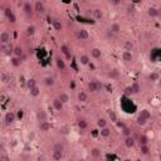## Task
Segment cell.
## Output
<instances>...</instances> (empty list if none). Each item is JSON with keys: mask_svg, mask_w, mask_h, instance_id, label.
Masks as SVG:
<instances>
[{"mask_svg": "<svg viewBox=\"0 0 161 161\" xmlns=\"http://www.w3.org/2000/svg\"><path fill=\"white\" fill-rule=\"evenodd\" d=\"M93 16H94L96 20H101V19L103 18V11H102L99 8H97V9L93 10Z\"/></svg>", "mask_w": 161, "mask_h": 161, "instance_id": "obj_11", "label": "cell"}, {"mask_svg": "<svg viewBox=\"0 0 161 161\" xmlns=\"http://www.w3.org/2000/svg\"><path fill=\"white\" fill-rule=\"evenodd\" d=\"M0 161H10V157L8 155H0Z\"/></svg>", "mask_w": 161, "mask_h": 161, "instance_id": "obj_42", "label": "cell"}, {"mask_svg": "<svg viewBox=\"0 0 161 161\" xmlns=\"http://www.w3.org/2000/svg\"><path fill=\"white\" fill-rule=\"evenodd\" d=\"M132 48H133L132 43L130 42V40H126V42H125V50H126V52H131Z\"/></svg>", "mask_w": 161, "mask_h": 161, "instance_id": "obj_32", "label": "cell"}, {"mask_svg": "<svg viewBox=\"0 0 161 161\" xmlns=\"http://www.w3.org/2000/svg\"><path fill=\"white\" fill-rule=\"evenodd\" d=\"M76 37H77L79 40H86V39H88L90 34H88V32L86 29H79V30L76 32Z\"/></svg>", "mask_w": 161, "mask_h": 161, "instance_id": "obj_3", "label": "cell"}, {"mask_svg": "<svg viewBox=\"0 0 161 161\" xmlns=\"http://www.w3.org/2000/svg\"><path fill=\"white\" fill-rule=\"evenodd\" d=\"M108 116H110V118H111L112 122H117V117H116V115H115L113 112H110L108 113Z\"/></svg>", "mask_w": 161, "mask_h": 161, "instance_id": "obj_40", "label": "cell"}, {"mask_svg": "<svg viewBox=\"0 0 161 161\" xmlns=\"http://www.w3.org/2000/svg\"><path fill=\"white\" fill-rule=\"evenodd\" d=\"M4 14H5V16H9V15H11L13 14V11H11V9L10 8H5V10H4Z\"/></svg>", "mask_w": 161, "mask_h": 161, "instance_id": "obj_41", "label": "cell"}, {"mask_svg": "<svg viewBox=\"0 0 161 161\" xmlns=\"http://www.w3.org/2000/svg\"><path fill=\"white\" fill-rule=\"evenodd\" d=\"M140 115L142 116V117H145L147 121H148V120H150V117H151V115H150V112H148L147 110H144V111H141Z\"/></svg>", "mask_w": 161, "mask_h": 161, "instance_id": "obj_35", "label": "cell"}, {"mask_svg": "<svg viewBox=\"0 0 161 161\" xmlns=\"http://www.w3.org/2000/svg\"><path fill=\"white\" fill-rule=\"evenodd\" d=\"M127 13H128V14H133V13H135V9H133V7L128 5V7H127Z\"/></svg>", "mask_w": 161, "mask_h": 161, "instance_id": "obj_46", "label": "cell"}, {"mask_svg": "<svg viewBox=\"0 0 161 161\" xmlns=\"http://www.w3.org/2000/svg\"><path fill=\"white\" fill-rule=\"evenodd\" d=\"M148 79H150V81H152V82H155V81H157V79H159V74L152 72V73H150V74H148Z\"/></svg>", "mask_w": 161, "mask_h": 161, "instance_id": "obj_33", "label": "cell"}, {"mask_svg": "<svg viewBox=\"0 0 161 161\" xmlns=\"http://www.w3.org/2000/svg\"><path fill=\"white\" fill-rule=\"evenodd\" d=\"M99 135H101L102 137H108V136L111 135V130H110L108 127H103V128H101Z\"/></svg>", "mask_w": 161, "mask_h": 161, "instance_id": "obj_22", "label": "cell"}, {"mask_svg": "<svg viewBox=\"0 0 161 161\" xmlns=\"http://www.w3.org/2000/svg\"><path fill=\"white\" fill-rule=\"evenodd\" d=\"M23 11H24V14L27 15V16H32L33 14V11H34V9H33V5L27 1V3H24V5H23Z\"/></svg>", "mask_w": 161, "mask_h": 161, "instance_id": "obj_2", "label": "cell"}, {"mask_svg": "<svg viewBox=\"0 0 161 161\" xmlns=\"http://www.w3.org/2000/svg\"><path fill=\"white\" fill-rule=\"evenodd\" d=\"M131 90H132V93H139L140 92V86L137 83H133L131 86Z\"/></svg>", "mask_w": 161, "mask_h": 161, "instance_id": "obj_37", "label": "cell"}, {"mask_svg": "<svg viewBox=\"0 0 161 161\" xmlns=\"http://www.w3.org/2000/svg\"><path fill=\"white\" fill-rule=\"evenodd\" d=\"M1 81H3V82H8V76L7 74H1Z\"/></svg>", "mask_w": 161, "mask_h": 161, "instance_id": "obj_50", "label": "cell"}, {"mask_svg": "<svg viewBox=\"0 0 161 161\" xmlns=\"http://www.w3.org/2000/svg\"><path fill=\"white\" fill-rule=\"evenodd\" d=\"M56 64H57V68H58L59 70H65V63H64L63 59L57 58V59H56Z\"/></svg>", "mask_w": 161, "mask_h": 161, "instance_id": "obj_16", "label": "cell"}, {"mask_svg": "<svg viewBox=\"0 0 161 161\" xmlns=\"http://www.w3.org/2000/svg\"><path fill=\"white\" fill-rule=\"evenodd\" d=\"M87 99H88V96H87L86 92L81 91L78 93V101H79V102H87Z\"/></svg>", "mask_w": 161, "mask_h": 161, "instance_id": "obj_23", "label": "cell"}, {"mask_svg": "<svg viewBox=\"0 0 161 161\" xmlns=\"http://www.w3.org/2000/svg\"><path fill=\"white\" fill-rule=\"evenodd\" d=\"M35 86H37V81H35L34 78H30L27 81V87H28L29 90H32V88H34Z\"/></svg>", "mask_w": 161, "mask_h": 161, "instance_id": "obj_26", "label": "cell"}, {"mask_svg": "<svg viewBox=\"0 0 161 161\" xmlns=\"http://www.w3.org/2000/svg\"><path fill=\"white\" fill-rule=\"evenodd\" d=\"M11 64L14 65V67H19L21 63V61H20V58H18V57H14V58H11Z\"/></svg>", "mask_w": 161, "mask_h": 161, "instance_id": "obj_31", "label": "cell"}, {"mask_svg": "<svg viewBox=\"0 0 161 161\" xmlns=\"http://www.w3.org/2000/svg\"><path fill=\"white\" fill-rule=\"evenodd\" d=\"M63 145L62 144H59V142H57V144H54V147H53V150L54 151H63Z\"/></svg>", "mask_w": 161, "mask_h": 161, "instance_id": "obj_36", "label": "cell"}, {"mask_svg": "<svg viewBox=\"0 0 161 161\" xmlns=\"http://www.w3.org/2000/svg\"><path fill=\"white\" fill-rule=\"evenodd\" d=\"M33 9H34V11L37 13H39V14H43L44 11H45V7H44V3L43 1H35L34 5H33Z\"/></svg>", "mask_w": 161, "mask_h": 161, "instance_id": "obj_1", "label": "cell"}, {"mask_svg": "<svg viewBox=\"0 0 161 161\" xmlns=\"http://www.w3.org/2000/svg\"><path fill=\"white\" fill-rule=\"evenodd\" d=\"M132 58L133 57H132V53H131V52H126V50H125V52L122 53V59H123L125 62H131Z\"/></svg>", "mask_w": 161, "mask_h": 161, "instance_id": "obj_17", "label": "cell"}, {"mask_svg": "<svg viewBox=\"0 0 161 161\" xmlns=\"http://www.w3.org/2000/svg\"><path fill=\"white\" fill-rule=\"evenodd\" d=\"M53 107H54L56 111H62V108H63V103H62L58 98H56V99H53Z\"/></svg>", "mask_w": 161, "mask_h": 161, "instance_id": "obj_15", "label": "cell"}, {"mask_svg": "<svg viewBox=\"0 0 161 161\" xmlns=\"http://www.w3.org/2000/svg\"><path fill=\"white\" fill-rule=\"evenodd\" d=\"M91 155L93 157H99V156H101V150H99L98 147H93L91 150Z\"/></svg>", "mask_w": 161, "mask_h": 161, "instance_id": "obj_27", "label": "cell"}, {"mask_svg": "<svg viewBox=\"0 0 161 161\" xmlns=\"http://www.w3.org/2000/svg\"><path fill=\"white\" fill-rule=\"evenodd\" d=\"M37 117H38V120L42 122V121H47V112L44 111V110H39L38 111V113H37Z\"/></svg>", "mask_w": 161, "mask_h": 161, "instance_id": "obj_14", "label": "cell"}, {"mask_svg": "<svg viewBox=\"0 0 161 161\" xmlns=\"http://www.w3.org/2000/svg\"><path fill=\"white\" fill-rule=\"evenodd\" d=\"M87 87H88V91H91L92 93L99 91V88H101L99 83H98V82H96V81H91V82H88Z\"/></svg>", "mask_w": 161, "mask_h": 161, "instance_id": "obj_4", "label": "cell"}, {"mask_svg": "<svg viewBox=\"0 0 161 161\" xmlns=\"http://www.w3.org/2000/svg\"><path fill=\"white\" fill-rule=\"evenodd\" d=\"M122 132H123V135H126V137L130 136V130H128L127 127H123V131H122Z\"/></svg>", "mask_w": 161, "mask_h": 161, "instance_id": "obj_48", "label": "cell"}, {"mask_svg": "<svg viewBox=\"0 0 161 161\" xmlns=\"http://www.w3.org/2000/svg\"><path fill=\"white\" fill-rule=\"evenodd\" d=\"M13 53H14L15 57L21 58V56H23V48H21V47H19V45H16V47H14V48H13Z\"/></svg>", "mask_w": 161, "mask_h": 161, "instance_id": "obj_18", "label": "cell"}, {"mask_svg": "<svg viewBox=\"0 0 161 161\" xmlns=\"http://www.w3.org/2000/svg\"><path fill=\"white\" fill-rule=\"evenodd\" d=\"M73 7H74V9H76V10H79V8H78V4H76V3H74V4H73Z\"/></svg>", "mask_w": 161, "mask_h": 161, "instance_id": "obj_55", "label": "cell"}, {"mask_svg": "<svg viewBox=\"0 0 161 161\" xmlns=\"http://www.w3.org/2000/svg\"><path fill=\"white\" fill-rule=\"evenodd\" d=\"M117 126H118V127H121V128H123V127H125V125H123L122 122H118V123H117Z\"/></svg>", "mask_w": 161, "mask_h": 161, "instance_id": "obj_53", "label": "cell"}, {"mask_svg": "<svg viewBox=\"0 0 161 161\" xmlns=\"http://www.w3.org/2000/svg\"><path fill=\"white\" fill-rule=\"evenodd\" d=\"M140 144H141V145H147V139L145 137V136L140 137Z\"/></svg>", "mask_w": 161, "mask_h": 161, "instance_id": "obj_43", "label": "cell"}, {"mask_svg": "<svg viewBox=\"0 0 161 161\" xmlns=\"http://www.w3.org/2000/svg\"><path fill=\"white\" fill-rule=\"evenodd\" d=\"M125 94H126V96H131V94H132V90H131V87H127L126 90H125Z\"/></svg>", "mask_w": 161, "mask_h": 161, "instance_id": "obj_44", "label": "cell"}, {"mask_svg": "<svg viewBox=\"0 0 161 161\" xmlns=\"http://www.w3.org/2000/svg\"><path fill=\"white\" fill-rule=\"evenodd\" d=\"M58 99L64 105V103H68V102H69V96H68L67 93H61L59 97H58Z\"/></svg>", "mask_w": 161, "mask_h": 161, "instance_id": "obj_20", "label": "cell"}, {"mask_svg": "<svg viewBox=\"0 0 161 161\" xmlns=\"http://www.w3.org/2000/svg\"><path fill=\"white\" fill-rule=\"evenodd\" d=\"M39 130H40L42 132H48L49 130H50V123H49L48 121H42V122H39Z\"/></svg>", "mask_w": 161, "mask_h": 161, "instance_id": "obj_7", "label": "cell"}, {"mask_svg": "<svg viewBox=\"0 0 161 161\" xmlns=\"http://www.w3.org/2000/svg\"><path fill=\"white\" fill-rule=\"evenodd\" d=\"M54 83H56V81H54V78H53V77L48 76V77L44 78V84H45V86L52 87V86H54Z\"/></svg>", "mask_w": 161, "mask_h": 161, "instance_id": "obj_19", "label": "cell"}, {"mask_svg": "<svg viewBox=\"0 0 161 161\" xmlns=\"http://www.w3.org/2000/svg\"><path fill=\"white\" fill-rule=\"evenodd\" d=\"M147 14L150 15L151 18H157L159 15H160V11H159V9L155 7H151L148 8V10H147Z\"/></svg>", "mask_w": 161, "mask_h": 161, "instance_id": "obj_8", "label": "cell"}, {"mask_svg": "<svg viewBox=\"0 0 161 161\" xmlns=\"http://www.w3.org/2000/svg\"><path fill=\"white\" fill-rule=\"evenodd\" d=\"M10 42V34L8 32H3L0 34V44H8Z\"/></svg>", "mask_w": 161, "mask_h": 161, "instance_id": "obj_5", "label": "cell"}, {"mask_svg": "<svg viewBox=\"0 0 161 161\" xmlns=\"http://www.w3.org/2000/svg\"><path fill=\"white\" fill-rule=\"evenodd\" d=\"M110 32L112 34H118L120 32H121V25H120L118 23H112L111 24V28H110Z\"/></svg>", "mask_w": 161, "mask_h": 161, "instance_id": "obj_10", "label": "cell"}, {"mask_svg": "<svg viewBox=\"0 0 161 161\" xmlns=\"http://www.w3.org/2000/svg\"><path fill=\"white\" fill-rule=\"evenodd\" d=\"M61 133H63V135H67L68 133V127L67 126H63L61 128Z\"/></svg>", "mask_w": 161, "mask_h": 161, "instance_id": "obj_45", "label": "cell"}, {"mask_svg": "<svg viewBox=\"0 0 161 161\" xmlns=\"http://www.w3.org/2000/svg\"><path fill=\"white\" fill-rule=\"evenodd\" d=\"M61 49H62V52H63L64 54H67V56H68V48H67L65 45H62V47H61Z\"/></svg>", "mask_w": 161, "mask_h": 161, "instance_id": "obj_49", "label": "cell"}, {"mask_svg": "<svg viewBox=\"0 0 161 161\" xmlns=\"http://www.w3.org/2000/svg\"><path fill=\"white\" fill-rule=\"evenodd\" d=\"M125 145H126L127 147H132L133 145H135V140H133L131 136H128V137L125 139Z\"/></svg>", "mask_w": 161, "mask_h": 161, "instance_id": "obj_25", "label": "cell"}, {"mask_svg": "<svg viewBox=\"0 0 161 161\" xmlns=\"http://www.w3.org/2000/svg\"><path fill=\"white\" fill-rule=\"evenodd\" d=\"M97 126L99 128H103V127H107V121L105 118H99L97 121Z\"/></svg>", "mask_w": 161, "mask_h": 161, "instance_id": "obj_30", "label": "cell"}, {"mask_svg": "<svg viewBox=\"0 0 161 161\" xmlns=\"http://www.w3.org/2000/svg\"><path fill=\"white\" fill-rule=\"evenodd\" d=\"M78 127H79L81 130H86V128H87V121L83 118L78 120Z\"/></svg>", "mask_w": 161, "mask_h": 161, "instance_id": "obj_28", "label": "cell"}, {"mask_svg": "<svg viewBox=\"0 0 161 161\" xmlns=\"http://www.w3.org/2000/svg\"><path fill=\"white\" fill-rule=\"evenodd\" d=\"M15 122V113L14 112H8L5 115V123L7 125H11Z\"/></svg>", "mask_w": 161, "mask_h": 161, "instance_id": "obj_6", "label": "cell"}, {"mask_svg": "<svg viewBox=\"0 0 161 161\" xmlns=\"http://www.w3.org/2000/svg\"><path fill=\"white\" fill-rule=\"evenodd\" d=\"M110 3H111V4H113V5H118V4H120V0H111Z\"/></svg>", "mask_w": 161, "mask_h": 161, "instance_id": "obj_51", "label": "cell"}, {"mask_svg": "<svg viewBox=\"0 0 161 161\" xmlns=\"http://www.w3.org/2000/svg\"><path fill=\"white\" fill-rule=\"evenodd\" d=\"M79 63L83 64V65H87V64H90V57L86 56V54H82V56L79 57Z\"/></svg>", "mask_w": 161, "mask_h": 161, "instance_id": "obj_21", "label": "cell"}, {"mask_svg": "<svg viewBox=\"0 0 161 161\" xmlns=\"http://www.w3.org/2000/svg\"><path fill=\"white\" fill-rule=\"evenodd\" d=\"M54 161H61L63 159V151H54L53 150V155H52Z\"/></svg>", "mask_w": 161, "mask_h": 161, "instance_id": "obj_12", "label": "cell"}, {"mask_svg": "<svg viewBox=\"0 0 161 161\" xmlns=\"http://www.w3.org/2000/svg\"><path fill=\"white\" fill-rule=\"evenodd\" d=\"M30 94H32L33 97H38V96L40 94V88H39L38 86H35L34 88L30 90Z\"/></svg>", "mask_w": 161, "mask_h": 161, "instance_id": "obj_24", "label": "cell"}, {"mask_svg": "<svg viewBox=\"0 0 161 161\" xmlns=\"http://www.w3.org/2000/svg\"><path fill=\"white\" fill-rule=\"evenodd\" d=\"M37 161H44V159H43V157H38V159H37Z\"/></svg>", "mask_w": 161, "mask_h": 161, "instance_id": "obj_57", "label": "cell"}, {"mask_svg": "<svg viewBox=\"0 0 161 161\" xmlns=\"http://www.w3.org/2000/svg\"><path fill=\"white\" fill-rule=\"evenodd\" d=\"M141 152L144 155L148 154V147H147V145H141Z\"/></svg>", "mask_w": 161, "mask_h": 161, "instance_id": "obj_38", "label": "cell"}, {"mask_svg": "<svg viewBox=\"0 0 161 161\" xmlns=\"http://www.w3.org/2000/svg\"><path fill=\"white\" fill-rule=\"evenodd\" d=\"M8 20H9V23H15V21H16V16H15L14 14L9 15V16H8Z\"/></svg>", "mask_w": 161, "mask_h": 161, "instance_id": "obj_39", "label": "cell"}, {"mask_svg": "<svg viewBox=\"0 0 161 161\" xmlns=\"http://www.w3.org/2000/svg\"><path fill=\"white\" fill-rule=\"evenodd\" d=\"M8 48H9V47H8V44H0V49H1L3 52H7Z\"/></svg>", "mask_w": 161, "mask_h": 161, "instance_id": "obj_47", "label": "cell"}, {"mask_svg": "<svg viewBox=\"0 0 161 161\" xmlns=\"http://www.w3.org/2000/svg\"><path fill=\"white\" fill-rule=\"evenodd\" d=\"M91 56L93 57V58L98 59V58L102 57V52H101V49L99 48H93V49H91Z\"/></svg>", "mask_w": 161, "mask_h": 161, "instance_id": "obj_13", "label": "cell"}, {"mask_svg": "<svg viewBox=\"0 0 161 161\" xmlns=\"http://www.w3.org/2000/svg\"><path fill=\"white\" fill-rule=\"evenodd\" d=\"M106 34H107V37H108V38H110V37H112V33H111V32H110V30H107V33H106Z\"/></svg>", "mask_w": 161, "mask_h": 161, "instance_id": "obj_54", "label": "cell"}, {"mask_svg": "<svg viewBox=\"0 0 161 161\" xmlns=\"http://www.w3.org/2000/svg\"><path fill=\"white\" fill-rule=\"evenodd\" d=\"M97 130H93V132H92V135H93V136H97Z\"/></svg>", "mask_w": 161, "mask_h": 161, "instance_id": "obj_56", "label": "cell"}, {"mask_svg": "<svg viewBox=\"0 0 161 161\" xmlns=\"http://www.w3.org/2000/svg\"><path fill=\"white\" fill-rule=\"evenodd\" d=\"M137 123L141 125V126H145L147 123V120L145 118V117H142L141 115H139V116H137Z\"/></svg>", "mask_w": 161, "mask_h": 161, "instance_id": "obj_29", "label": "cell"}, {"mask_svg": "<svg viewBox=\"0 0 161 161\" xmlns=\"http://www.w3.org/2000/svg\"><path fill=\"white\" fill-rule=\"evenodd\" d=\"M52 24H53L54 30H57V32H61V30L63 29V24H62V21L58 20V19H53V20H52Z\"/></svg>", "mask_w": 161, "mask_h": 161, "instance_id": "obj_9", "label": "cell"}, {"mask_svg": "<svg viewBox=\"0 0 161 161\" xmlns=\"http://www.w3.org/2000/svg\"><path fill=\"white\" fill-rule=\"evenodd\" d=\"M69 87H70V88H72V90H74V87H76V83H74V82L72 81V82H70V83H69Z\"/></svg>", "mask_w": 161, "mask_h": 161, "instance_id": "obj_52", "label": "cell"}, {"mask_svg": "<svg viewBox=\"0 0 161 161\" xmlns=\"http://www.w3.org/2000/svg\"><path fill=\"white\" fill-rule=\"evenodd\" d=\"M125 161H132V160H130V159H126V160H125Z\"/></svg>", "mask_w": 161, "mask_h": 161, "instance_id": "obj_58", "label": "cell"}, {"mask_svg": "<svg viewBox=\"0 0 161 161\" xmlns=\"http://www.w3.org/2000/svg\"><path fill=\"white\" fill-rule=\"evenodd\" d=\"M35 33V27L34 25H29L28 28H27V34L28 35H33Z\"/></svg>", "mask_w": 161, "mask_h": 161, "instance_id": "obj_34", "label": "cell"}]
</instances>
